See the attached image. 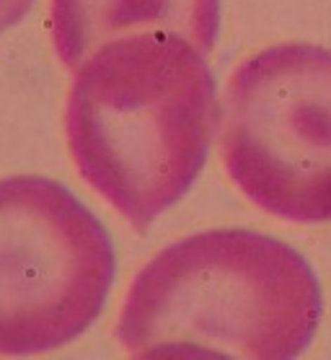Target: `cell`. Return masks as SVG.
Returning a JSON list of instances; mask_svg holds the SVG:
<instances>
[{
    "instance_id": "1",
    "label": "cell",
    "mask_w": 331,
    "mask_h": 360,
    "mask_svg": "<svg viewBox=\"0 0 331 360\" xmlns=\"http://www.w3.org/2000/svg\"><path fill=\"white\" fill-rule=\"evenodd\" d=\"M218 124L215 78L192 39L143 32L83 60L65 112L75 169L145 231L194 187Z\"/></svg>"
},
{
    "instance_id": "2",
    "label": "cell",
    "mask_w": 331,
    "mask_h": 360,
    "mask_svg": "<svg viewBox=\"0 0 331 360\" xmlns=\"http://www.w3.org/2000/svg\"><path fill=\"white\" fill-rule=\"evenodd\" d=\"M321 285L303 254L246 229L166 246L138 272L117 324L132 358L290 360L313 342Z\"/></svg>"
},
{
    "instance_id": "3",
    "label": "cell",
    "mask_w": 331,
    "mask_h": 360,
    "mask_svg": "<svg viewBox=\"0 0 331 360\" xmlns=\"http://www.w3.org/2000/svg\"><path fill=\"white\" fill-rule=\"evenodd\" d=\"M223 164L275 218L331 221V49L275 44L235 68L220 112Z\"/></svg>"
},
{
    "instance_id": "4",
    "label": "cell",
    "mask_w": 331,
    "mask_h": 360,
    "mask_svg": "<svg viewBox=\"0 0 331 360\" xmlns=\"http://www.w3.org/2000/svg\"><path fill=\"white\" fill-rule=\"evenodd\" d=\"M117 272L104 223L47 176L0 179V355L65 347L104 311Z\"/></svg>"
},
{
    "instance_id": "5",
    "label": "cell",
    "mask_w": 331,
    "mask_h": 360,
    "mask_svg": "<svg viewBox=\"0 0 331 360\" xmlns=\"http://www.w3.org/2000/svg\"><path fill=\"white\" fill-rule=\"evenodd\" d=\"M49 24L67 68H81L106 41L143 32L181 34L207 55L218 39L220 0H52Z\"/></svg>"
},
{
    "instance_id": "6",
    "label": "cell",
    "mask_w": 331,
    "mask_h": 360,
    "mask_svg": "<svg viewBox=\"0 0 331 360\" xmlns=\"http://www.w3.org/2000/svg\"><path fill=\"white\" fill-rule=\"evenodd\" d=\"M32 6L34 0H0V34L8 32L11 26L21 24Z\"/></svg>"
}]
</instances>
